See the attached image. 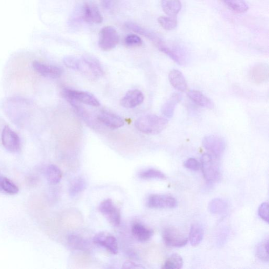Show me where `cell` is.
<instances>
[{
    "instance_id": "1",
    "label": "cell",
    "mask_w": 269,
    "mask_h": 269,
    "mask_svg": "<svg viewBox=\"0 0 269 269\" xmlns=\"http://www.w3.org/2000/svg\"><path fill=\"white\" fill-rule=\"evenodd\" d=\"M167 119L155 115H146L138 119L135 125L141 132L148 135H157L161 133L167 127Z\"/></svg>"
},
{
    "instance_id": "2",
    "label": "cell",
    "mask_w": 269,
    "mask_h": 269,
    "mask_svg": "<svg viewBox=\"0 0 269 269\" xmlns=\"http://www.w3.org/2000/svg\"><path fill=\"white\" fill-rule=\"evenodd\" d=\"M62 94L68 102L75 101L93 107L100 106V103L98 99L93 94L87 92L65 88Z\"/></svg>"
},
{
    "instance_id": "3",
    "label": "cell",
    "mask_w": 269,
    "mask_h": 269,
    "mask_svg": "<svg viewBox=\"0 0 269 269\" xmlns=\"http://www.w3.org/2000/svg\"><path fill=\"white\" fill-rule=\"evenodd\" d=\"M119 33L112 26H107L103 28L100 33L99 45L104 51H110L119 44Z\"/></svg>"
},
{
    "instance_id": "4",
    "label": "cell",
    "mask_w": 269,
    "mask_h": 269,
    "mask_svg": "<svg viewBox=\"0 0 269 269\" xmlns=\"http://www.w3.org/2000/svg\"><path fill=\"white\" fill-rule=\"evenodd\" d=\"M201 164L203 175L207 181L210 183L219 181L220 172L217 163L211 155L204 154L202 157Z\"/></svg>"
},
{
    "instance_id": "5",
    "label": "cell",
    "mask_w": 269,
    "mask_h": 269,
    "mask_svg": "<svg viewBox=\"0 0 269 269\" xmlns=\"http://www.w3.org/2000/svg\"><path fill=\"white\" fill-rule=\"evenodd\" d=\"M202 143L204 147L216 158L222 156L226 148V143L224 138L218 135L206 136L204 138Z\"/></svg>"
},
{
    "instance_id": "6",
    "label": "cell",
    "mask_w": 269,
    "mask_h": 269,
    "mask_svg": "<svg viewBox=\"0 0 269 269\" xmlns=\"http://www.w3.org/2000/svg\"><path fill=\"white\" fill-rule=\"evenodd\" d=\"M163 238L166 245L171 247L181 248L187 245L188 239L174 227H168L163 232Z\"/></svg>"
},
{
    "instance_id": "7",
    "label": "cell",
    "mask_w": 269,
    "mask_h": 269,
    "mask_svg": "<svg viewBox=\"0 0 269 269\" xmlns=\"http://www.w3.org/2000/svg\"><path fill=\"white\" fill-rule=\"evenodd\" d=\"M99 210L114 226H119L121 222L120 209L116 207L112 200L107 199L102 202L99 206Z\"/></svg>"
},
{
    "instance_id": "8",
    "label": "cell",
    "mask_w": 269,
    "mask_h": 269,
    "mask_svg": "<svg viewBox=\"0 0 269 269\" xmlns=\"http://www.w3.org/2000/svg\"><path fill=\"white\" fill-rule=\"evenodd\" d=\"M89 73L95 78H99L104 75V71L99 61L90 55H84L81 58L80 71Z\"/></svg>"
},
{
    "instance_id": "9",
    "label": "cell",
    "mask_w": 269,
    "mask_h": 269,
    "mask_svg": "<svg viewBox=\"0 0 269 269\" xmlns=\"http://www.w3.org/2000/svg\"><path fill=\"white\" fill-rule=\"evenodd\" d=\"M147 206L152 209H173L177 207V201L168 195H151L148 198Z\"/></svg>"
},
{
    "instance_id": "10",
    "label": "cell",
    "mask_w": 269,
    "mask_h": 269,
    "mask_svg": "<svg viewBox=\"0 0 269 269\" xmlns=\"http://www.w3.org/2000/svg\"><path fill=\"white\" fill-rule=\"evenodd\" d=\"M2 143L4 147L11 153H17L20 150V137L9 126H5L3 129Z\"/></svg>"
},
{
    "instance_id": "11",
    "label": "cell",
    "mask_w": 269,
    "mask_h": 269,
    "mask_svg": "<svg viewBox=\"0 0 269 269\" xmlns=\"http://www.w3.org/2000/svg\"><path fill=\"white\" fill-rule=\"evenodd\" d=\"M93 243L104 247L110 253L116 254L119 252L118 243L115 237L106 232H101L93 238Z\"/></svg>"
},
{
    "instance_id": "12",
    "label": "cell",
    "mask_w": 269,
    "mask_h": 269,
    "mask_svg": "<svg viewBox=\"0 0 269 269\" xmlns=\"http://www.w3.org/2000/svg\"><path fill=\"white\" fill-rule=\"evenodd\" d=\"M33 67L38 73L47 78L58 79L63 74V70L62 68L45 64L38 61L33 62Z\"/></svg>"
},
{
    "instance_id": "13",
    "label": "cell",
    "mask_w": 269,
    "mask_h": 269,
    "mask_svg": "<svg viewBox=\"0 0 269 269\" xmlns=\"http://www.w3.org/2000/svg\"><path fill=\"white\" fill-rule=\"evenodd\" d=\"M97 119L103 125L110 129H116L124 125V122L120 116L105 110L98 114Z\"/></svg>"
},
{
    "instance_id": "14",
    "label": "cell",
    "mask_w": 269,
    "mask_h": 269,
    "mask_svg": "<svg viewBox=\"0 0 269 269\" xmlns=\"http://www.w3.org/2000/svg\"><path fill=\"white\" fill-rule=\"evenodd\" d=\"M144 101V95L139 89H133L127 92L122 99L121 105L125 108H135L142 104Z\"/></svg>"
},
{
    "instance_id": "15",
    "label": "cell",
    "mask_w": 269,
    "mask_h": 269,
    "mask_svg": "<svg viewBox=\"0 0 269 269\" xmlns=\"http://www.w3.org/2000/svg\"><path fill=\"white\" fill-rule=\"evenodd\" d=\"M83 19L88 23L100 24L103 17L97 6L89 3L85 4L83 10Z\"/></svg>"
},
{
    "instance_id": "16",
    "label": "cell",
    "mask_w": 269,
    "mask_h": 269,
    "mask_svg": "<svg viewBox=\"0 0 269 269\" xmlns=\"http://www.w3.org/2000/svg\"><path fill=\"white\" fill-rule=\"evenodd\" d=\"M170 84L176 90L185 92L187 90L188 84L183 73L177 70H171L168 77Z\"/></svg>"
},
{
    "instance_id": "17",
    "label": "cell",
    "mask_w": 269,
    "mask_h": 269,
    "mask_svg": "<svg viewBox=\"0 0 269 269\" xmlns=\"http://www.w3.org/2000/svg\"><path fill=\"white\" fill-rule=\"evenodd\" d=\"M125 26L128 29L137 34H141V35L149 39L156 46L163 42L162 40L156 34L144 28V27L139 25L132 22H128Z\"/></svg>"
},
{
    "instance_id": "18",
    "label": "cell",
    "mask_w": 269,
    "mask_h": 269,
    "mask_svg": "<svg viewBox=\"0 0 269 269\" xmlns=\"http://www.w3.org/2000/svg\"><path fill=\"white\" fill-rule=\"evenodd\" d=\"M181 100L182 96L179 93H175L171 94L162 107L163 115L168 119H171L174 115L176 106Z\"/></svg>"
},
{
    "instance_id": "19",
    "label": "cell",
    "mask_w": 269,
    "mask_h": 269,
    "mask_svg": "<svg viewBox=\"0 0 269 269\" xmlns=\"http://www.w3.org/2000/svg\"><path fill=\"white\" fill-rule=\"evenodd\" d=\"M132 231L134 237L142 243L146 242L153 236L152 230L139 223L133 225Z\"/></svg>"
},
{
    "instance_id": "20",
    "label": "cell",
    "mask_w": 269,
    "mask_h": 269,
    "mask_svg": "<svg viewBox=\"0 0 269 269\" xmlns=\"http://www.w3.org/2000/svg\"><path fill=\"white\" fill-rule=\"evenodd\" d=\"M187 95L193 102L200 106L210 109L214 108L212 101L199 91H189Z\"/></svg>"
},
{
    "instance_id": "21",
    "label": "cell",
    "mask_w": 269,
    "mask_h": 269,
    "mask_svg": "<svg viewBox=\"0 0 269 269\" xmlns=\"http://www.w3.org/2000/svg\"><path fill=\"white\" fill-rule=\"evenodd\" d=\"M251 77L256 83L260 84L266 82L269 78V67L265 64H259L252 68Z\"/></svg>"
},
{
    "instance_id": "22",
    "label": "cell",
    "mask_w": 269,
    "mask_h": 269,
    "mask_svg": "<svg viewBox=\"0 0 269 269\" xmlns=\"http://www.w3.org/2000/svg\"><path fill=\"white\" fill-rule=\"evenodd\" d=\"M163 11L168 17H175L182 9L180 0H161Z\"/></svg>"
},
{
    "instance_id": "23",
    "label": "cell",
    "mask_w": 269,
    "mask_h": 269,
    "mask_svg": "<svg viewBox=\"0 0 269 269\" xmlns=\"http://www.w3.org/2000/svg\"><path fill=\"white\" fill-rule=\"evenodd\" d=\"M204 236L203 227L200 224L192 225L189 232V241L192 246H197L202 242Z\"/></svg>"
},
{
    "instance_id": "24",
    "label": "cell",
    "mask_w": 269,
    "mask_h": 269,
    "mask_svg": "<svg viewBox=\"0 0 269 269\" xmlns=\"http://www.w3.org/2000/svg\"><path fill=\"white\" fill-rule=\"evenodd\" d=\"M228 8L234 12L244 13L249 10V7L245 0H220Z\"/></svg>"
},
{
    "instance_id": "25",
    "label": "cell",
    "mask_w": 269,
    "mask_h": 269,
    "mask_svg": "<svg viewBox=\"0 0 269 269\" xmlns=\"http://www.w3.org/2000/svg\"><path fill=\"white\" fill-rule=\"evenodd\" d=\"M228 208V205L225 200L221 198H215L210 202L209 205V210L215 215H223Z\"/></svg>"
},
{
    "instance_id": "26",
    "label": "cell",
    "mask_w": 269,
    "mask_h": 269,
    "mask_svg": "<svg viewBox=\"0 0 269 269\" xmlns=\"http://www.w3.org/2000/svg\"><path fill=\"white\" fill-rule=\"evenodd\" d=\"M45 173L47 180L51 184L56 185L60 182L62 172L56 165H49L46 168Z\"/></svg>"
},
{
    "instance_id": "27",
    "label": "cell",
    "mask_w": 269,
    "mask_h": 269,
    "mask_svg": "<svg viewBox=\"0 0 269 269\" xmlns=\"http://www.w3.org/2000/svg\"><path fill=\"white\" fill-rule=\"evenodd\" d=\"M86 187V182L84 178L79 177L74 179L69 189V193L72 197H75L83 191Z\"/></svg>"
},
{
    "instance_id": "28",
    "label": "cell",
    "mask_w": 269,
    "mask_h": 269,
    "mask_svg": "<svg viewBox=\"0 0 269 269\" xmlns=\"http://www.w3.org/2000/svg\"><path fill=\"white\" fill-rule=\"evenodd\" d=\"M68 243L74 249L84 251L88 248L86 241L78 235H75V234H71V235L68 236Z\"/></svg>"
},
{
    "instance_id": "29",
    "label": "cell",
    "mask_w": 269,
    "mask_h": 269,
    "mask_svg": "<svg viewBox=\"0 0 269 269\" xmlns=\"http://www.w3.org/2000/svg\"><path fill=\"white\" fill-rule=\"evenodd\" d=\"M157 47L158 50L167 55L169 58L173 60L178 64H184L185 61L183 58L176 51L170 49V48L166 45L164 43H162Z\"/></svg>"
},
{
    "instance_id": "30",
    "label": "cell",
    "mask_w": 269,
    "mask_h": 269,
    "mask_svg": "<svg viewBox=\"0 0 269 269\" xmlns=\"http://www.w3.org/2000/svg\"><path fill=\"white\" fill-rule=\"evenodd\" d=\"M183 260L180 255L172 254L165 261L163 269H179L183 266Z\"/></svg>"
},
{
    "instance_id": "31",
    "label": "cell",
    "mask_w": 269,
    "mask_h": 269,
    "mask_svg": "<svg viewBox=\"0 0 269 269\" xmlns=\"http://www.w3.org/2000/svg\"><path fill=\"white\" fill-rule=\"evenodd\" d=\"M139 176L143 179H161V180H165L166 176L163 172L159 170L154 168H150L141 171Z\"/></svg>"
},
{
    "instance_id": "32",
    "label": "cell",
    "mask_w": 269,
    "mask_h": 269,
    "mask_svg": "<svg viewBox=\"0 0 269 269\" xmlns=\"http://www.w3.org/2000/svg\"><path fill=\"white\" fill-rule=\"evenodd\" d=\"M0 186H1V190L9 195H16L19 191L18 186L6 177L1 178Z\"/></svg>"
},
{
    "instance_id": "33",
    "label": "cell",
    "mask_w": 269,
    "mask_h": 269,
    "mask_svg": "<svg viewBox=\"0 0 269 269\" xmlns=\"http://www.w3.org/2000/svg\"><path fill=\"white\" fill-rule=\"evenodd\" d=\"M158 22L166 30H174L177 26V20L175 17L162 16L158 19Z\"/></svg>"
},
{
    "instance_id": "34",
    "label": "cell",
    "mask_w": 269,
    "mask_h": 269,
    "mask_svg": "<svg viewBox=\"0 0 269 269\" xmlns=\"http://www.w3.org/2000/svg\"><path fill=\"white\" fill-rule=\"evenodd\" d=\"M269 241L266 239L261 242L257 247L256 254L258 258L264 262L269 261Z\"/></svg>"
},
{
    "instance_id": "35",
    "label": "cell",
    "mask_w": 269,
    "mask_h": 269,
    "mask_svg": "<svg viewBox=\"0 0 269 269\" xmlns=\"http://www.w3.org/2000/svg\"><path fill=\"white\" fill-rule=\"evenodd\" d=\"M64 63L67 67L80 71L81 59L73 56L66 57L64 59Z\"/></svg>"
},
{
    "instance_id": "36",
    "label": "cell",
    "mask_w": 269,
    "mask_h": 269,
    "mask_svg": "<svg viewBox=\"0 0 269 269\" xmlns=\"http://www.w3.org/2000/svg\"><path fill=\"white\" fill-rule=\"evenodd\" d=\"M125 43L128 47L140 46L143 44V41L139 36L131 34L126 38Z\"/></svg>"
},
{
    "instance_id": "37",
    "label": "cell",
    "mask_w": 269,
    "mask_h": 269,
    "mask_svg": "<svg viewBox=\"0 0 269 269\" xmlns=\"http://www.w3.org/2000/svg\"><path fill=\"white\" fill-rule=\"evenodd\" d=\"M258 215L259 217L269 223V204L268 203L262 204L258 209Z\"/></svg>"
},
{
    "instance_id": "38",
    "label": "cell",
    "mask_w": 269,
    "mask_h": 269,
    "mask_svg": "<svg viewBox=\"0 0 269 269\" xmlns=\"http://www.w3.org/2000/svg\"><path fill=\"white\" fill-rule=\"evenodd\" d=\"M184 165L186 168L193 171L198 170L200 166H201L198 162L193 158H190L187 161H186Z\"/></svg>"
},
{
    "instance_id": "39",
    "label": "cell",
    "mask_w": 269,
    "mask_h": 269,
    "mask_svg": "<svg viewBox=\"0 0 269 269\" xmlns=\"http://www.w3.org/2000/svg\"><path fill=\"white\" fill-rule=\"evenodd\" d=\"M123 268L124 269H143L144 267L141 265L137 264L133 262L127 261L123 265Z\"/></svg>"
},
{
    "instance_id": "40",
    "label": "cell",
    "mask_w": 269,
    "mask_h": 269,
    "mask_svg": "<svg viewBox=\"0 0 269 269\" xmlns=\"http://www.w3.org/2000/svg\"><path fill=\"white\" fill-rule=\"evenodd\" d=\"M1 178H2V177H0V183H1ZM0 190H1V186H0Z\"/></svg>"
}]
</instances>
